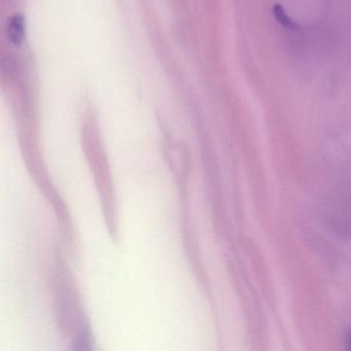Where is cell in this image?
<instances>
[{"instance_id":"cell-3","label":"cell","mask_w":351,"mask_h":351,"mask_svg":"<svg viewBox=\"0 0 351 351\" xmlns=\"http://www.w3.org/2000/svg\"><path fill=\"white\" fill-rule=\"evenodd\" d=\"M346 342L347 344H348L349 348H351V330H349L348 334H347Z\"/></svg>"},{"instance_id":"cell-1","label":"cell","mask_w":351,"mask_h":351,"mask_svg":"<svg viewBox=\"0 0 351 351\" xmlns=\"http://www.w3.org/2000/svg\"><path fill=\"white\" fill-rule=\"evenodd\" d=\"M8 34L14 45L19 46L22 44L24 36H25V24H24L23 16L17 14L11 18L9 26H8Z\"/></svg>"},{"instance_id":"cell-2","label":"cell","mask_w":351,"mask_h":351,"mask_svg":"<svg viewBox=\"0 0 351 351\" xmlns=\"http://www.w3.org/2000/svg\"><path fill=\"white\" fill-rule=\"evenodd\" d=\"M274 15L276 19L278 20L279 23L282 24L285 27L293 28V23L291 20L285 15V11L281 9L280 5H275Z\"/></svg>"}]
</instances>
